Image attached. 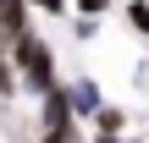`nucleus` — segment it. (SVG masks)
I'll return each instance as SVG.
<instances>
[{
    "mask_svg": "<svg viewBox=\"0 0 149 143\" xmlns=\"http://www.w3.org/2000/svg\"><path fill=\"white\" fill-rule=\"evenodd\" d=\"M17 94H22V77H17L11 55H0V99H17Z\"/></svg>",
    "mask_w": 149,
    "mask_h": 143,
    "instance_id": "0eeeda50",
    "label": "nucleus"
},
{
    "mask_svg": "<svg viewBox=\"0 0 149 143\" xmlns=\"http://www.w3.org/2000/svg\"><path fill=\"white\" fill-rule=\"evenodd\" d=\"M66 121H77V116H72L66 83H55V88H44V94H39V127H66Z\"/></svg>",
    "mask_w": 149,
    "mask_h": 143,
    "instance_id": "7ed1b4c3",
    "label": "nucleus"
},
{
    "mask_svg": "<svg viewBox=\"0 0 149 143\" xmlns=\"http://www.w3.org/2000/svg\"><path fill=\"white\" fill-rule=\"evenodd\" d=\"M94 143H138L133 132H94Z\"/></svg>",
    "mask_w": 149,
    "mask_h": 143,
    "instance_id": "f8f14e48",
    "label": "nucleus"
},
{
    "mask_svg": "<svg viewBox=\"0 0 149 143\" xmlns=\"http://www.w3.org/2000/svg\"><path fill=\"white\" fill-rule=\"evenodd\" d=\"M28 6H39L44 17H66V11H72V0H28Z\"/></svg>",
    "mask_w": 149,
    "mask_h": 143,
    "instance_id": "9d476101",
    "label": "nucleus"
},
{
    "mask_svg": "<svg viewBox=\"0 0 149 143\" xmlns=\"http://www.w3.org/2000/svg\"><path fill=\"white\" fill-rule=\"evenodd\" d=\"M127 28L138 39H149V0H127Z\"/></svg>",
    "mask_w": 149,
    "mask_h": 143,
    "instance_id": "6e6552de",
    "label": "nucleus"
},
{
    "mask_svg": "<svg viewBox=\"0 0 149 143\" xmlns=\"http://www.w3.org/2000/svg\"><path fill=\"white\" fill-rule=\"evenodd\" d=\"M39 143H88V138L77 121H66V127H39Z\"/></svg>",
    "mask_w": 149,
    "mask_h": 143,
    "instance_id": "423d86ee",
    "label": "nucleus"
},
{
    "mask_svg": "<svg viewBox=\"0 0 149 143\" xmlns=\"http://www.w3.org/2000/svg\"><path fill=\"white\" fill-rule=\"evenodd\" d=\"M11 66H17V77H22V94H44V88H55L61 83V61H55V50H50V39L44 33H33V22L22 28V33H11Z\"/></svg>",
    "mask_w": 149,
    "mask_h": 143,
    "instance_id": "f257e3e1",
    "label": "nucleus"
},
{
    "mask_svg": "<svg viewBox=\"0 0 149 143\" xmlns=\"http://www.w3.org/2000/svg\"><path fill=\"white\" fill-rule=\"evenodd\" d=\"M72 11H88V17H105L111 0H72Z\"/></svg>",
    "mask_w": 149,
    "mask_h": 143,
    "instance_id": "9b49d317",
    "label": "nucleus"
},
{
    "mask_svg": "<svg viewBox=\"0 0 149 143\" xmlns=\"http://www.w3.org/2000/svg\"><path fill=\"white\" fill-rule=\"evenodd\" d=\"M72 39H77V44H88V39H100V17H88V11H77V22H72Z\"/></svg>",
    "mask_w": 149,
    "mask_h": 143,
    "instance_id": "1a4fd4ad",
    "label": "nucleus"
},
{
    "mask_svg": "<svg viewBox=\"0 0 149 143\" xmlns=\"http://www.w3.org/2000/svg\"><path fill=\"white\" fill-rule=\"evenodd\" d=\"M88 121H94V132H127V127H133V116H127L122 105H100Z\"/></svg>",
    "mask_w": 149,
    "mask_h": 143,
    "instance_id": "20e7f679",
    "label": "nucleus"
},
{
    "mask_svg": "<svg viewBox=\"0 0 149 143\" xmlns=\"http://www.w3.org/2000/svg\"><path fill=\"white\" fill-rule=\"evenodd\" d=\"M66 99H72V116H77V121H88V116L105 105V94H100L94 77H66Z\"/></svg>",
    "mask_w": 149,
    "mask_h": 143,
    "instance_id": "f03ea898",
    "label": "nucleus"
},
{
    "mask_svg": "<svg viewBox=\"0 0 149 143\" xmlns=\"http://www.w3.org/2000/svg\"><path fill=\"white\" fill-rule=\"evenodd\" d=\"M28 28V0H0V33H22Z\"/></svg>",
    "mask_w": 149,
    "mask_h": 143,
    "instance_id": "39448f33",
    "label": "nucleus"
}]
</instances>
